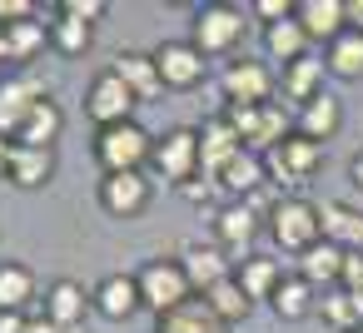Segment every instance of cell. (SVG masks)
<instances>
[{"label":"cell","mask_w":363,"mask_h":333,"mask_svg":"<svg viewBox=\"0 0 363 333\" xmlns=\"http://www.w3.org/2000/svg\"><path fill=\"white\" fill-rule=\"evenodd\" d=\"M269 234H274V244L279 249H289V254H308L318 239H323V224H318V204H308V199H274V209H269Z\"/></svg>","instance_id":"cell-1"},{"label":"cell","mask_w":363,"mask_h":333,"mask_svg":"<svg viewBox=\"0 0 363 333\" xmlns=\"http://www.w3.org/2000/svg\"><path fill=\"white\" fill-rule=\"evenodd\" d=\"M224 120L239 130V140H244V149H279L284 140H289V115H284V105H229L224 110Z\"/></svg>","instance_id":"cell-2"},{"label":"cell","mask_w":363,"mask_h":333,"mask_svg":"<svg viewBox=\"0 0 363 333\" xmlns=\"http://www.w3.org/2000/svg\"><path fill=\"white\" fill-rule=\"evenodd\" d=\"M135 283H140L145 308H155V313H169V308H179V303L194 298V283H189V273H184L179 259H150L135 273Z\"/></svg>","instance_id":"cell-3"},{"label":"cell","mask_w":363,"mask_h":333,"mask_svg":"<svg viewBox=\"0 0 363 333\" xmlns=\"http://www.w3.org/2000/svg\"><path fill=\"white\" fill-rule=\"evenodd\" d=\"M95 159L105 164V174H130L145 159H155V140L130 120V125H110L95 135Z\"/></svg>","instance_id":"cell-4"},{"label":"cell","mask_w":363,"mask_h":333,"mask_svg":"<svg viewBox=\"0 0 363 333\" xmlns=\"http://www.w3.org/2000/svg\"><path fill=\"white\" fill-rule=\"evenodd\" d=\"M244 40V11L239 6H199L194 11V50L209 55H229Z\"/></svg>","instance_id":"cell-5"},{"label":"cell","mask_w":363,"mask_h":333,"mask_svg":"<svg viewBox=\"0 0 363 333\" xmlns=\"http://www.w3.org/2000/svg\"><path fill=\"white\" fill-rule=\"evenodd\" d=\"M140 100L130 95V85L115 75V70H100L95 80H90V90H85V115L100 125V130H110V125H130V110H135Z\"/></svg>","instance_id":"cell-6"},{"label":"cell","mask_w":363,"mask_h":333,"mask_svg":"<svg viewBox=\"0 0 363 333\" xmlns=\"http://www.w3.org/2000/svg\"><path fill=\"white\" fill-rule=\"evenodd\" d=\"M318 164H323V145L303 140L298 130H294L279 149H269V154H264V169H269V179H274V184H303Z\"/></svg>","instance_id":"cell-7"},{"label":"cell","mask_w":363,"mask_h":333,"mask_svg":"<svg viewBox=\"0 0 363 333\" xmlns=\"http://www.w3.org/2000/svg\"><path fill=\"white\" fill-rule=\"evenodd\" d=\"M155 169L169 179V184H189L194 169H199V130H169L155 140Z\"/></svg>","instance_id":"cell-8"},{"label":"cell","mask_w":363,"mask_h":333,"mask_svg":"<svg viewBox=\"0 0 363 333\" xmlns=\"http://www.w3.org/2000/svg\"><path fill=\"white\" fill-rule=\"evenodd\" d=\"M155 65H160V80L164 90H194L209 70V60L194 50V40H164L155 50Z\"/></svg>","instance_id":"cell-9"},{"label":"cell","mask_w":363,"mask_h":333,"mask_svg":"<svg viewBox=\"0 0 363 333\" xmlns=\"http://www.w3.org/2000/svg\"><path fill=\"white\" fill-rule=\"evenodd\" d=\"M224 95H229V105H269V95H274V70L264 65V60H234L229 70H224Z\"/></svg>","instance_id":"cell-10"},{"label":"cell","mask_w":363,"mask_h":333,"mask_svg":"<svg viewBox=\"0 0 363 333\" xmlns=\"http://www.w3.org/2000/svg\"><path fill=\"white\" fill-rule=\"evenodd\" d=\"M239 149H244V140H239V130H234L224 115L204 120V130H199V169H204V179H219L224 164H229Z\"/></svg>","instance_id":"cell-11"},{"label":"cell","mask_w":363,"mask_h":333,"mask_svg":"<svg viewBox=\"0 0 363 333\" xmlns=\"http://www.w3.org/2000/svg\"><path fill=\"white\" fill-rule=\"evenodd\" d=\"M100 204H105L115 219H135V214L150 209V179H145L140 169H130V174H105V179H100Z\"/></svg>","instance_id":"cell-12"},{"label":"cell","mask_w":363,"mask_h":333,"mask_svg":"<svg viewBox=\"0 0 363 333\" xmlns=\"http://www.w3.org/2000/svg\"><path fill=\"white\" fill-rule=\"evenodd\" d=\"M214 234H219V249L239 254V264H244V259H249V244H254V234H259V214H254L244 199H234V204H224V209H219Z\"/></svg>","instance_id":"cell-13"},{"label":"cell","mask_w":363,"mask_h":333,"mask_svg":"<svg viewBox=\"0 0 363 333\" xmlns=\"http://www.w3.org/2000/svg\"><path fill=\"white\" fill-rule=\"evenodd\" d=\"M35 105H40V90H35V85H26V80H0V135H6L11 145L21 140V130H26V120H30Z\"/></svg>","instance_id":"cell-14"},{"label":"cell","mask_w":363,"mask_h":333,"mask_svg":"<svg viewBox=\"0 0 363 333\" xmlns=\"http://www.w3.org/2000/svg\"><path fill=\"white\" fill-rule=\"evenodd\" d=\"M298 26L308 30V40H323L333 45L343 30H348V11H343V0H298Z\"/></svg>","instance_id":"cell-15"},{"label":"cell","mask_w":363,"mask_h":333,"mask_svg":"<svg viewBox=\"0 0 363 333\" xmlns=\"http://www.w3.org/2000/svg\"><path fill=\"white\" fill-rule=\"evenodd\" d=\"M55 174V149H35V145H11V169L6 179L16 189H40Z\"/></svg>","instance_id":"cell-16"},{"label":"cell","mask_w":363,"mask_h":333,"mask_svg":"<svg viewBox=\"0 0 363 333\" xmlns=\"http://www.w3.org/2000/svg\"><path fill=\"white\" fill-rule=\"evenodd\" d=\"M95 308H100L105 318L125 323L135 308H145V298H140V283H135L130 273H105V278L95 283Z\"/></svg>","instance_id":"cell-17"},{"label":"cell","mask_w":363,"mask_h":333,"mask_svg":"<svg viewBox=\"0 0 363 333\" xmlns=\"http://www.w3.org/2000/svg\"><path fill=\"white\" fill-rule=\"evenodd\" d=\"M85 308H95V293H85L75 278H55L45 288V318L60 323V328H75L85 318Z\"/></svg>","instance_id":"cell-18"},{"label":"cell","mask_w":363,"mask_h":333,"mask_svg":"<svg viewBox=\"0 0 363 333\" xmlns=\"http://www.w3.org/2000/svg\"><path fill=\"white\" fill-rule=\"evenodd\" d=\"M318 224H323V239L348 249V254H363V209H348V204H318Z\"/></svg>","instance_id":"cell-19"},{"label":"cell","mask_w":363,"mask_h":333,"mask_svg":"<svg viewBox=\"0 0 363 333\" xmlns=\"http://www.w3.org/2000/svg\"><path fill=\"white\" fill-rule=\"evenodd\" d=\"M155 333H229V323H224L204 298H189V303H179V308L160 313Z\"/></svg>","instance_id":"cell-20"},{"label":"cell","mask_w":363,"mask_h":333,"mask_svg":"<svg viewBox=\"0 0 363 333\" xmlns=\"http://www.w3.org/2000/svg\"><path fill=\"white\" fill-rule=\"evenodd\" d=\"M125 85H130V95L135 100H155L160 90H164V80H160V65H155V55H140V50H125V55H115V65H110Z\"/></svg>","instance_id":"cell-21"},{"label":"cell","mask_w":363,"mask_h":333,"mask_svg":"<svg viewBox=\"0 0 363 333\" xmlns=\"http://www.w3.org/2000/svg\"><path fill=\"white\" fill-rule=\"evenodd\" d=\"M343 264H348V249L318 239L308 254H298V278L313 283V288H318V283H343Z\"/></svg>","instance_id":"cell-22"},{"label":"cell","mask_w":363,"mask_h":333,"mask_svg":"<svg viewBox=\"0 0 363 333\" xmlns=\"http://www.w3.org/2000/svg\"><path fill=\"white\" fill-rule=\"evenodd\" d=\"M343 130V105L323 90L318 100H308L303 110H298V135L303 140H313V145H323V140H333Z\"/></svg>","instance_id":"cell-23"},{"label":"cell","mask_w":363,"mask_h":333,"mask_svg":"<svg viewBox=\"0 0 363 333\" xmlns=\"http://www.w3.org/2000/svg\"><path fill=\"white\" fill-rule=\"evenodd\" d=\"M179 264H184V273H189V283H194V293H199V298H204L214 283H224V278H229V259H224L219 249H204V244H189Z\"/></svg>","instance_id":"cell-24"},{"label":"cell","mask_w":363,"mask_h":333,"mask_svg":"<svg viewBox=\"0 0 363 333\" xmlns=\"http://www.w3.org/2000/svg\"><path fill=\"white\" fill-rule=\"evenodd\" d=\"M60 130H65V110L50 100V95H40V105L30 110V120H26V130H21V140L16 145H35V149H55V140H60Z\"/></svg>","instance_id":"cell-25"},{"label":"cell","mask_w":363,"mask_h":333,"mask_svg":"<svg viewBox=\"0 0 363 333\" xmlns=\"http://www.w3.org/2000/svg\"><path fill=\"white\" fill-rule=\"evenodd\" d=\"M219 184L229 189V194H239V199H249V194H259L264 184H269V169H264V159L254 154V149H239L229 164H224V174H219Z\"/></svg>","instance_id":"cell-26"},{"label":"cell","mask_w":363,"mask_h":333,"mask_svg":"<svg viewBox=\"0 0 363 333\" xmlns=\"http://www.w3.org/2000/svg\"><path fill=\"white\" fill-rule=\"evenodd\" d=\"M234 278H239V288H244L249 298H274L279 283H284V269H279V259H269V254H249Z\"/></svg>","instance_id":"cell-27"},{"label":"cell","mask_w":363,"mask_h":333,"mask_svg":"<svg viewBox=\"0 0 363 333\" xmlns=\"http://www.w3.org/2000/svg\"><path fill=\"white\" fill-rule=\"evenodd\" d=\"M264 50H269L274 60H284V65L303 60V55H308V30L298 26V16H289V21H279V26H264Z\"/></svg>","instance_id":"cell-28"},{"label":"cell","mask_w":363,"mask_h":333,"mask_svg":"<svg viewBox=\"0 0 363 333\" xmlns=\"http://www.w3.org/2000/svg\"><path fill=\"white\" fill-rule=\"evenodd\" d=\"M323 60H313V55H303V60H294V65H284V95L289 100H298V110L308 105V100H318L323 95Z\"/></svg>","instance_id":"cell-29"},{"label":"cell","mask_w":363,"mask_h":333,"mask_svg":"<svg viewBox=\"0 0 363 333\" xmlns=\"http://www.w3.org/2000/svg\"><path fill=\"white\" fill-rule=\"evenodd\" d=\"M35 298V273L16 259H0V313H21Z\"/></svg>","instance_id":"cell-30"},{"label":"cell","mask_w":363,"mask_h":333,"mask_svg":"<svg viewBox=\"0 0 363 333\" xmlns=\"http://www.w3.org/2000/svg\"><path fill=\"white\" fill-rule=\"evenodd\" d=\"M323 65H328V75H338V80H363V30H343V35L323 50Z\"/></svg>","instance_id":"cell-31"},{"label":"cell","mask_w":363,"mask_h":333,"mask_svg":"<svg viewBox=\"0 0 363 333\" xmlns=\"http://www.w3.org/2000/svg\"><path fill=\"white\" fill-rule=\"evenodd\" d=\"M45 45H50V26H40V21L6 26V60H35Z\"/></svg>","instance_id":"cell-32"},{"label":"cell","mask_w":363,"mask_h":333,"mask_svg":"<svg viewBox=\"0 0 363 333\" xmlns=\"http://www.w3.org/2000/svg\"><path fill=\"white\" fill-rule=\"evenodd\" d=\"M204 303H209L224 323H244V318H249V308H254V298L239 288V278H234V273H229L224 283H214V288L204 293Z\"/></svg>","instance_id":"cell-33"},{"label":"cell","mask_w":363,"mask_h":333,"mask_svg":"<svg viewBox=\"0 0 363 333\" xmlns=\"http://www.w3.org/2000/svg\"><path fill=\"white\" fill-rule=\"evenodd\" d=\"M269 303H274V313H279L284 323H298V318L313 313V283H303V278H284L279 293H274Z\"/></svg>","instance_id":"cell-34"},{"label":"cell","mask_w":363,"mask_h":333,"mask_svg":"<svg viewBox=\"0 0 363 333\" xmlns=\"http://www.w3.org/2000/svg\"><path fill=\"white\" fill-rule=\"evenodd\" d=\"M50 45H55L60 55H85V50L95 45V26L60 16V21H50Z\"/></svg>","instance_id":"cell-35"},{"label":"cell","mask_w":363,"mask_h":333,"mask_svg":"<svg viewBox=\"0 0 363 333\" xmlns=\"http://www.w3.org/2000/svg\"><path fill=\"white\" fill-rule=\"evenodd\" d=\"M318 308H323V323H333L338 333H353V328H363V313H358L353 293H343V288H328Z\"/></svg>","instance_id":"cell-36"},{"label":"cell","mask_w":363,"mask_h":333,"mask_svg":"<svg viewBox=\"0 0 363 333\" xmlns=\"http://www.w3.org/2000/svg\"><path fill=\"white\" fill-rule=\"evenodd\" d=\"M60 16H70V21H85V26H95V21L105 16V0H65V6H60Z\"/></svg>","instance_id":"cell-37"},{"label":"cell","mask_w":363,"mask_h":333,"mask_svg":"<svg viewBox=\"0 0 363 333\" xmlns=\"http://www.w3.org/2000/svg\"><path fill=\"white\" fill-rule=\"evenodd\" d=\"M26 333H65V328H60V323H50V318L40 313V318H26Z\"/></svg>","instance_id":"cell-38"},{"label":"cell","mask_w":363,"mask_h":333,"mask_svg":"<svg viewBox=\"0 0 363 333\" xmlns=\"http://www.w3.org/2000/svg\"><path fill=\"white\" fill-rule=\"evenodd\" d=\"M343 11H348V30H363V0H343Z\"/></svg>","instance_id":"cell-39"},{"label":"cell","mask_w":363,"mask_h":333,"mask_svg":"<svg viewBox=\"0 0 363 333\" xmlns=\"http://www.w3.org/2000/svg\"><path fill=\"white\" fill-rule=\"evenodd\" d=\"M0 333H26V318L21 313H0Z\"/></svg>","instance_id":"cell-40"},{"label":"cell","mask_w":363,"mask_h":333,"mask_svg":"<svg viewBox=\"0 0 363 333\" xmlns=\"http://www.w3.org/2000/svg\"><path fill=\"white\" fill-rule=\"evenodd\" d=\"M184 194H189V199H194V204H204V199H209V194H214V184H194V179H189V184H184Z\"/></svg>","instance_id":"cell-41"},{"label":"cell","mask_w":363,"mask_h":333,"mask_svg":"<svg viewBox=\"0 0 363 333\" xmlns=\"http://www.w3.org/2000/svg\"><path fill=\"white\" fill-rule=\"evenodd\" d=\"M6 169H11V140L0 135V174H6Z\"/></svg>","instance_id":"cell-42"},{"label":"cell","mask_w":363,"mask_h":333,"mask_svg":"<svg viewBox=\"0 0 363 333\" xmlns=\"http://www.w3.org/2000/svg\"><path fill=\"white\" fill-rule=\"evenodd\" d=\"M348 169H353V184H358V189H363V149H358V154H353V164H348Z\"/></svg>","instance_id":"cell-43"},{"label":"cell","mask_w":363,"mask_h":333,"mask_svg":"<svg viewBox=\"0 0 363 333\" xmlns=\"http://www.w3.org/2000/svg\"><path fill=\"white\" fill-rule=\"evenodd\" d=\"M353 333H363V328H353Z\"/></svg>","instance_id":"cell-44"}]
</instances>
